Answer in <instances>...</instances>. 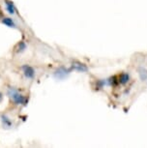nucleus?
I'll list each match as a JSON object with an SVG mask.
<instances>
[{"label":"nucleus","mask_w":147,"mask_h":148,"mask_svg":"<svg viewBox=\"0 0 147 148\" xmlns=\"http://www.w3.org/2000/svg\"><path fill=\"white\" fill-rule=\"evenodd\" d=\"M7 94L9 98L12 101L15 103L16 105H21V106H26L28 103V99L19 92L18 89L14 87H9L8 88Z\"/></svg>","instance_id":"nucleus-1"},{"label":"nucleus","mask_w":147,"mask_h":148,"mask_svg":"<svg viewBox=\"0 0 147 148\" xmlns=\"http://www.w3.org/2000/svg\"><path fill=\"white\" fill-rule=\"evenodd\" d=\"M71 72H72L71 68L67 69V68H65V67H59V68L54 71L53 76L55 79H64L70 75Z\"/></svg>","instance_id":"nucleus-2"},{"label":"nucleus","mask_w":147,"mask_h":148,"mask_svg":"<svg viewBox=\"0 0 147 148\" xmlns=\"http://www.w3.org/2000/svg\"><path fill=\"white\" fill-rule=\"evenodd\" d=\"M21 70H23V75H24V77H25L26 79H34V77H35V70L33 69L31 66L23 65V67H21Z\"/></svg>","instance_id":"nucleus-3"},{"label":"nucleus","mask_w":147,"mask_h":148,"mask_svg":"<svg viewBox=\"0 0 147 148\" xmlns=\"http://www.w3.org/2000/svg\"><path fill=\"white\" fill-rule=\"evenodd\" d=\"M72 71H77V72H79V73H84V72H87V67L86 65L84 64L80 63V62H77V61H75L72 64V67H71Z\"/></svg>","instance_id":"nucleus-4"},{"label":"nucleus","mask_w":147,"mask_h":148,"mask_svg":"<svg viewBox=\"0 0 147 148\" xmlns=\"http://www.w3.org/2000/svg\"><path fill=\"white\" fill-rule=\"evenodd\" d=\"M1 122H2V126H3V128H5V129H10V128L13 127L12 120H11L7 115L1 116Z\"/></svg>","instance_id":"nucleus-5"},{"label":"nucleus","mask_w":147,"mask_h":148,"mask_svg":"<svg viewBox=\"0 0 147 148\" xmlns=\"http://www.w3.org/2000/svg\"><path fill=\"white\" fill-rule=\"evenodd\" d=\"M130 80V75L127 74V73H123V74H121L120 76H119V79H118V82L120 84H126V83H128V82Z\"/></svg>","instance_id":"nucleus-6"},{"label":"nucleus","mask_w":147,"mask_h":148,"mask_svg":"<svg viewBox=\"0 0 147 148\" xmlns=\"http://www.w3.org/2000/svg\"><path fill=\"white\" fill-rule=\"evenodd\" d=\"M5 4H6V9L8 11V13L11 14V15H14L16 13V7L12 1H9V0H6L5 1Z\"/></svg>","instance_id":"nucleus-7"},{"label":"nucleus","mask_w":147,"mask_h":148,"mask_svg":"<svg viewBox=\"0 0 147 148\" xmlns=\"http://www.w3.org/2000/svg\"><path fill=\"white\" fill-rule=\"evenodd\" d=\"M138 76H139L141 82L147 83V70L144 68L138 69Z\"/></svg>","instance_id":"nucleus-8"},{"label":"nucleus","mask_w":147,"mask_h":148,"mask_svg":"<svg viewBox=\"0 0 147 148\" xmlns=\"http://www.w3.org/2000/svg\"><path fill=\"white\" fill-rule=\"evenodd\" d=\"M2 23H4L5 25H7L8 27H13V28H15L16 27L15 21H14L11 18H4L3 19H2Z\"/></svg>","instance_id":"nucleus-9"},{"label":"nucleus","mask_w":147,"mask_h":148,"mask_svg":"<svg viewBox=\"0 0 147 148\" xmlns=\"http://www.w3.org/2000/svg\"><path fill=\"white\" fill-rule=\"evenodd\" d=\"M26 49V45L24 42H19L16 47V52H23Z\"/></svg>","instance_id":"nucleus-10"},{"label":"nucleus","mask_w":147,"mask_h":148,"mask_svg":"<svg viewBox=\"0 0 147 148\" xmlns=\"http://www.w3.org/2000/svg\"><path fill=\"white\" fill-rule=\"evenodd\" d=\"M2 100H3V95H2V93L0 92V103H1Z\"/></svg>","instance_id":"nucleus-11"},{"label":"nucleus","mask_w":147,"mask_h":148,"mask_svg":"<svg viewBox=\"0 0 147 148\" xmlns=\"http://www.w3.org/2000/svg\"><path fill=\"white\" fill-rule=\"evenodd\" d=\"M0 15H1V12H0Z\"/></svg>","instance_id":"nucleus-12"}]
</instances>
